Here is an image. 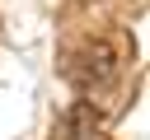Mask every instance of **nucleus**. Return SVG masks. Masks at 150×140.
<instances>
[{
    "instance_id": "obj_1",
    "label": "nucleus",
    "mask_w": 150,
    "mask_h": 140,
    "mask_svg": "<svg viewBox=\"0 0 150 140\" xmlns=\"http://www.w3.org/2000/svg\"><path fill=\"white\" fill-rule=\"evenodd\" d=\"M127 51H131V42L117 33V37H89V42H80L75 51H66V61H61V75L75 84V89H103L112 75H117V65L127 61Z\"/></svg>"
},
{
    "instance_id": "obj_2",
    "label": "nucleus",
    "mask_w": 150,
    "mask_h": 140,
    "mask_svg": "<svg viewBox=\"0 0 150 140\" xmlns=\"http://www.w3.org/2000/svg\"><path fill=\"white\" fill-rule=\"evenodd\" d=\"M94 131H98V107H94L89 98L70 103L66 117H61V140H89Z\"/></svg>"
},
{
    "instance_id": "obj_3",
    "label": "nucleus",
    "mask_w": 150,
    "mask_h": 140,
    "mask_svg": "<svg viewBox=\"0 0 150 140\" xmlns=\"http://www.w3.org/2000/svg\"><path fill=\"white\" fill-rule=\"evenodd\" d=\"M89 140H108V135H89Z\"/></svg>"
}]
</instances>
